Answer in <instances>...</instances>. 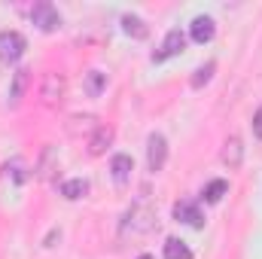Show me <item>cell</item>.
<instances>
[{"label": "cell", "instance_id": "5b68a950", "mask_svg": "<svg viewBox=\"0 0 262 259\" xmlns=\"http://www.w3.org/2000/svg\"><path fill=\"white\" fill-rule=\"evenodd\" d=\"M64 76L61 73H46V79H43V89H40V98H43V104L46 107H58L61 101H64Z\"/></svg>", "mask_w": 262, "mask_h": 259}, {"label": "cell", "instance_id": "7a4b0ae2", "mask_svg": "<svg viewBox=\"0 0 262 259\" xmlns=\"http://www.w3.org/2000/svg\"><path fill=\"white\" fill-rule=\"evenodd\" d=\"M25 49H28V40L18 31H0V61L12 64L25 55Z\"/></svg>", "mask_w": 262, "mask_h": 259}, {"label": "cell", "instance_id": "2e32d148", "mask_svg": "<svg viewBox=\"0 0 262 259\" xmlns=\"http://www.w3.org/2000/svg\"><path fill=\"white\" fill-rule=\"evenodd\" d=\"M229 192V183L226 180H210L207 186H204V192H201V198L207 201V204H220L223 201V195Z\"/></svg>", "mask_w": 262, "mask_h": 259}, {"label": "cell", "instance_id": "3957f363", "mask_svg": "<svg viewBox=\"0 0 262 259\" xmlns=\"http://www.w3.org/2000/svg\"><path fill=\"white\" fill-rule=\"evenodd\" d=\"M165 162H168V140H165V134L152 131V134L146 137V165H149V171L156 174V171L165 168Z\"/></svg>", "mask_w": 262, "mask_h": 259}, {"label": "cell", "instance_id": "5bb4252c", "mask_svg": "<svg viewBox=\"0 0 262 259\" xmlns=\"http://www.w3.org/2000/svg\"><path fill=\"white\" fill-rule=\"evenodd\" d=\"M85 192H89V180H82V177H73V180H64L61 183V195H64L67 201H76V198H82Z\"/></svg>", "mask_w": 262, "mask_h": 259}, {"label": "cell", "instance_id": "8fae6325", "mask_svg": "<svg viewBox=\"0 0 262 259\" xmlns=\"http://www.w3.org/2000/svg\"><path fill=\"white\" fill-rule=\"evenodd\" d=\"M110 143H113V128L110 125H101V128L92 134V140H89V153L92 156H101Z\"/></svg>", "mask_w": 262, "mask_h": 259}, {"label": "cell", "instance_id": "ffe728a7", "mask_svg": "<svg viewBox=\"0 0 262 259\" xmlns=\"http://www.w3.org/2000/svg\"><path fill=\"white\" fill-rule=\"evenodd\" d=\"M137 259H156V256H149V253H140V256H137Z\"/></svg>", "mask_w": 262, "mask_h": 259}, {"label": "cell", "instance_id": "ac0fdd59", "mask_svg": "<svg viewBox=\"0 0 262 259\" xmlns=\"http://www.w3.org/2000/svg\"><path fill=\"white\" fill-rule=\"evenodd\" d=\"M6 171L12 174V180H15V183H25V180H28V174H25V165H21V159H12V162L6 165Z\"/></svg>", "mask_w": 262, "mask_h": 259}, {"label": "cell", "instance_id": "ba28073f", "mask_svg": "<svg viewBox=\"0 0 262 259\" xmlns=\"http://www.w3.org/2000/svg\"><path fill=\"white\" fill-rule=\"evenodd\" d=\"M110 171H113V183L116 186H125L131 180V171H134V159L125 153H116L113 162H110Z\"/></svg>", "mask_w": 262, "mask_h": 259}, {"label": "cell", "instance_id": "7c38bea8", "mask_svg": "<svg viewBox=\"0 0 262 259\" xmlns=\"http://www.w3.org/2000/svg\"><path fill=\"white\" fill-rule=\"evenodd\" d=\"M25 89H28V70H25V67H18V70L12 73V85H9V107H18V101H21Z\"/></svg>", "mask_w": 262, "mask_h": 259}, {"label": "cell", "instance_id": "9a60e30c", "mask_svg": "<svg viewBox=\"0 0 262 259\" xmlns=\"http://www.w3.org/2000/svg\"><path fill=\"white\" fill-rule=\"evenodd\" d=\"M165 259H192V250H189L186 241L168 238V241H165Z\"/></svg>", "mask_w": 262, "mask_h": 259}, {"label": "cell", "instance_id": "52a82bcc", "mask_svg": "<svg viewBox=\"0 0 262 259\" xmlns=\"http://www.w3.org/2000/svg\"><path fill=\"white\" fill-rule=\"evenodd\" d=\"M213 34H216V21H213L210 15H195V18H192V25H189V37L195 40L198 46L210 43Z\"/></svg>", "mask_w": 262, "mask_h": 259}, {"label": "cell", "instance_id": "9c48e42d", "mask_svg": "<svg viewBox=\"0 0 262 259\" xmlns=\"http://www.w3.org/2000/svg\"><path fill=\"white\" fill-rule=\"evenodd\" d=\"M241 159H244V143H241V137H229L226 146H223V162L235 171V168H241Z\"/></svg>", "mask_w": 262, "mask_h": 259}, {"label": "cell", "instance_id": "30bf717a", "mask_svg": "<svg viewBox=\"0 0 262 259\" xmlns=\"http://www.w3.org/2000/svg\"><path fill=\"white\" fill-rule=\"evenodd\" d=\"M122 31H125L128 37H134V40H146V37H149V28H146V21H143L140 15H134V12L122 15Z\"/></svg>", "mask_w": 262, "mask_h": 259}, {"label": "cell", "instance_id": "6da1fadb", "mask_svg": "<svg viewBox=\"0 0 262 259\" xmlns=\"http://www.w3.org/2000/svg\"><path fill=\"white\" fill-rule=\"evenodd\" d=\"M31 21H34L40 31H46V34H52V31L61 28V15H58V9H55L49 0L34 3V9H31Z\"/></svg>", "mask_w": 262, "mask_h": 259}, {"label": "cell", "instance_id": "d6986e66", "mask_svg": "<svg viewBox=\"0 0 262 259\" xmlns=\"http://www.w3.org/2000/svg\"><path fill=\"white\" fill-rule=\"evenodd\" d=\"M253 134L262 140V107L256 110V116H253Z\"/></svg>", "mask_w": 262, "mask_h": 259}, {"label": "cell", "instance_id": "4fadbf2b", "mask_svg": "<svg viewBox=\"0 0 262 259\" xmlns=\"http://www.w3.org/2000/svg\"><path fill=\"white\" fill-rule=\"evenodd\" d=\"M104 89H107V73L89 70V73H85V95H89V98H101Z\"/></svg>", "mask_w": 262, "mask_h": 259}, {"label": "cell", "instance_id": "277c9868", "mask_svg": "<svg viewBox=\"0 0 262 259\" xmlns=\"http://www.w3.org/2000/svg\"><path fill=\"white\" fill-rule=\"evenodd\" d=\"M183 49H186V34H183L180 28H171V31L165 34L162 49H159V52H152V61H156V64H159V61H168V58L180 55Z\"/></svg>", "mask_w": 262, "mask_h": 259}, {"label": "cell", "instance_id": "8992f818", "mask_svg": "<svg viewBox=\"0 0 262 259\" xmlns=\"http://www.w3.org/2000/svg\"><path fill=\"white\" fill-rule=\"evenodd\" d=\"M174 220L183 223V226H192V229H201L204 226V217H201L195 201H177L174 204Z\"/></svg>", "mask_w": 262, "mask_h": 259}, {"label": "cell", "instance_id": "e0dca14e", "mask_svg": "<svg viewBox=\"0 0 262 259\" xmlns=\"http://www.w3.org/2000/svg\"><path fill=\"white\" fill-rule=\"evenodd\" d=\"M213 70H216V61H207V64H201L192 73V89H201V85H207L210 82V76H213Z\"/></svg>", "mask_w": 262, "mask_h": 259}]
</instances>
